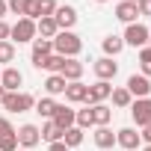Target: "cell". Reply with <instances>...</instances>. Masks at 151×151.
Segmentation results:
<instances>
[{"mask_svg": "<svg viewBox=\"0 0 151 151\" xmlns=\"http://www.w3.org/2000/svg\"><path fill=\"white\" fill-rule=\"evenodd\" d=\"M83 50V39L74 33V30H59L53 36V53L65 56V59H77Z\"/></svg>", "mask_w": 151, "mask_h": 151, "instance_id": "6da1fadb", "label": "cell"}, {"mask_svg": "<svg viewBox=\"0 0 151 151\" xmlns=\"http://www.w3.org/2000/svg\"><path fill=\"white\" fill-rule=\"evenodd\" d=\"M36 39H39V33H36V21H30V18H18V21L12 24V33H9V42H12V45H15V42H18V45H27V42L33 45Z\"/></svg>", "mask_w": 151, "mask_h": 151, "instance_id": "7a4b0ae2", "label": "cell"}, {"mask_svg": "<svg viewBox=\"0 0 151 151\" xmlns=\"http://www.w3.org/2000/svg\"><path fill=\"white\" fill-rule=\"evenodd\" d=\"M33 107H36V98L30 92H6V98H3L6 113H30Z\"/></svg>", "mask_w": 151, "mask_h": 151, "instance_id": "3957f363", "label": "cell"}, {"mask_svg": "<svg viewBox=\"0 0 151 151\" xmlns=\"http://www.w3.org/2000/svg\"><path fill=\"white\" fill-rule=\"evenodd\" d=\"M148 33H151V30L136 21V24H127V27H124L122 42H124V47H139V50H142V47H148Z\"/></svg>", "mask_w": 151, "mask_h": 151, "instance_id": "277c9868", "label": "cell"}, {"mask_svg": "<svg viewBox=\"0 0 151 151\" xmlns=\"http://www.w3.org/2000/svg\"><path fill=\"white\" fill-rule=\"evenodd\" d=\"M130 119L136 122V127H148L151 124V98H136L130 104Z\"/></svg>", "mask_w": 151, "mask_h": 151, "instance_id": "5b68a950", "label": "cell"}, {"mask_svg": "<svg viewBox=\"0 0 151 151\" xmlns=\"http://www.w3.org/2000/svg\"><path fill=\"white\" fill-rule=\"evenodd\" d=\"M15 136H18V148H33L36 151V145L42 142V130L36 124H21L15 130Z\"/></svg>", "mask_w": 151, "mask_h": 151, "instance_id": "8992f818", "label": "cell"}, {"mask_svg": "<svg viewBox=\"0 0 151 151\" xmlns=\"http://www.w3.org/2000/svg\"><path fill=\"white\" fill-rule=\"evenodd\" d=\"M116 145H122L124 151H139L142 148V136L136 127H122L116 130Z\"/></svg>", "mask_w": 151, "mask_h": 151, "instance_id": "52a82bcc", "label": "cell"}, {"mask_svg": "<svg viewBox=\"0 0 151 151\" xmlns=\"http://www.w3.org/2000/svg\"><path fill=\"white\" fill-rule=\"evenodd\" d=\"M124 89L130 92V98H151V80L145 74H130Z\"/></svg>", "mask_w": 151, "mask_h": 151, "instance_id": "ba28073f", "label": "cell"}, {"mask_svg": "<svg viewBox=\"0 0 151 151\" xmlns=\"http://www.w3.org/2000/svg\"><path fill=\"white\" fill-rule=\"evenodd\" d=\"M92 71H95V77H98V80H107V83H110L116 74H119V62L110 59V56H101V59L92 62Z\"/></svg>", "mask_w": 151, "mask_h": 151, "instance_id": "9c48e42d", "label": "cell"}, {"mask_svg": "<svg viewBox=\"0 0 151 151\" xmlns=\"http://www.w3.org/2000/svg\"><path fill=\"white\" fill-rule=\"evenodd\" d=\"M0 86H3L6 92H21V86H24V74H21L15 65H6L3 74H0Z\"/></svg>", "mask_w": 151, "mask_h": 151, "instance_id": "30bf717a", "label": "cell"}, {"mask_svg": "<svg viewBox=\"0 0 151 151\" xmlns=\"http://www.w3.org/2000/svg\"><path fill=\"white\" fill-rule=\"evenodd\" d=\"M110 95H113V86H110L107 80H95V83L89 86V95H86V107H92V104H104Z\"/></svg>", "mask_w": 151, "mask_h": 151, "instance_id": "8fae6325", "label": "cell"}, {"mask_svg": "<svg viewBox=\"0 0 151 151\" xmlns=\"http://www.w3.org/2000/svg\"><path fill=\"white\" fill-rule=\"evenodd\" d=\"M77 18H80V15H77L74 6H56V12H53V21H56L59 30H74Z\"/></svg>", "mask_w": 151, "mask_h": 151, "instance_id": "7c38bea8", "label": "cell"}, {"mask_svg": "<svg viewBox=\"0 0 151 151\" xmlns=\"http://www.w3.org/2000/svg\"><path fill=\"white\" fill-rule=\"evenodd\" d=\"M50 53H53V42H47V39H36V42H33V50H30V62H33V68H39L42 59H47Z\"/></svg>", "mask_w": 151, "mask_h": 151, "instance_id": "4fadbf2b", "label": "cell"}, {"mask_svg": "<svg viewBox=\"0 0 151 151\" xmlns=\"http://www.w3.org/2000/svg\"><path fill=\"white\" fill-rule=\"evenodd\" d=\"M116 18L127 27V24H136V18H139V6L133 3V0H122V3L116 6Z\"/></svg>", "mask_w": 151, "mask_h": 151, "instance_id": "5bb4252c", "label": "cell"}, {"mask_svg": "<svg viewBox=\"0 0 151 151\" xmlns=\"http://www.w3.org/2000/svg\"><path fill=\"white\" fill-rule=\"evenodd\" d=\"M65 101L68 104H86V95H89V86L86 83H80V80H74V83H68L65 86Z\"/></svg>", "mask_w": 151, "mask_h": 151, "instance_id": "9a60e30c", "label": "cell"}, {"mask_svg": "<svg viewBox=\"0 0 151 151\" xmlns=\"http://www.w3.org/2000/svg\"><path fill=\"white\" fill-rule=\"evenodd\" d=\"M74 116H77V110H71V107H65V104H56V113H53V124H59L62 130H68V127H74Z\"/></svg>", "mask_w": 151, "mask_h": 151, "instance_id": "2e32d148", "label": "cell"}, {"mask_svg": "<svg viewBox=\"0 0 151 151\" xmlns=\"http://www.w3.org/2000/svg\"><path fill=\"white\" fill-rule=\"evenodd\" d=\"M83 71H86V65L80 62V59H65V65H62V77H65V83H74V80H80L83 77Z\"/></svg>", "mask_w": 151, "mask_h": 151, "instance_id": "e0dca14e", "label": "cell"}, {"mask_svg": "<svg viewBox=\"0 0 151 151\" xmlns=\"http://www.w3.org/2000/svg\"><path fill=\"white\" fill-rule=\"evenodd\" d=\"M36 33H39V39L53 42V36L59 33V27H56V21H53V18H39V21H36Z\"/></svg>", "mask_w": 151, "mask_h": 151, "instance_id": "ac0fdd59", "label": "cell"}, {"mask_svg": "<svg viewBox=\"0 0 151 151\" xmlns=\"http://www.w3.org/2000/svg\"><path fill=\"white\" fill-rule=\"evenodd\" d=\"M101 47H104V56H110V59H116L122 50H124V42H122V36H104V42H101Z\"/></svg>", "mask_w": 151, "mask_h": 151, "instance_id": "d6986e66", "label": "cell"}, {"mask_svg": "<svg viewBox=\"0 0 151 151\" xmlns=\"http://www.w3.org/2000/svg\"><path fill=\"white\" fill-rule=\"evenodd\" d=\"M92 136H95V145H98L101 151H107V148H113V145H116V133L110 130V124H107V127H95V133H92Z\"/></svg>", "mask_w": 151, "mask_h": 151, "instance_id": "ffe728a7", "label": "cell"}, {"mask_svg": "<svg viewBox=\"0 0 151 151\" xmlns=\"http://www.w3.org/2000/svg\"><path fill=\"white\" fill-rule=\"evenodd\" d=\"M65 77L62 74H47V80H45V92H47V98H53V95H62L65 92Z\"/></svg>", "mask_w": 151, "mask_h": 151, "instance_id": "44dd1931", "label": "cell"}, {"mask_svg": "<svg viewBox=\"0 0 151 151\" xmlns=\"http://www.w3.org/2000/svg\"><path fill=\"white\" fill-rule=\"evenodd\" d=\"M39 130H42V142H47V145H50V142H59V139H62V133H65V130H62L59 124H53L50 119H47Z\"/></svg>", "mask_w": 151, "mask_h": 151, "instance_id": "7402d4cb", "label": "cell"}, {"mask_svg": "<svg viewBox=\"0 0 151 151\" xmlns=\"http://www.w3.org/2000/svg\"><path fill=\"white\" fill-rule=\"evenodd\" d=\"M92 119H95V127H107L113 119V110L107 104H92Z\"/></svg>", "mask_w": 151, "mask_h": 151, "instance_id": "603a6c76", "label": "cell"}, {"mask_svg": "<svg viewBox=\"0 0 151 151\" xmlns=\"http://www.w3.org/2000/svg\"><path fill=\"white\" fill-rule=\"evenodd\" d=\"M62 65H65V56H59V53H50L47 59H42L39 71H50V74H59V71H62Z\"/></svg>", "mask_w": 151, "mask_h": 151, "instance_id": "cb8c5ba5", "label": "cell"}, {"mask_svg": "<svg viewBox=\"0 0 151 151\" xmlns=\"http://www.w3.org/2000/svg\"><path fill=\"white\" fill-rule=\"evenodd\" d=\"M33 110H36L39 116H45V119H53V113H56V101L45 95V98H39V101H36V107H33Z\"/></svg>", "mask_w": 151, "mask_h": 151, "instance_id": "d4e9b609", "label": "cell"}, {"mask_svg": "<svg viewBox=\"0 0 151 151\" xmlns=\"http://www.w3.org/2000/svg\"><path fill=\"white\" fill-rule=\"evenodd\" d=\"M62 142H65V148L71 151V148H77L80 142H83V130L77 127V124H74V127H68L65 133H62Z\"/></svg>", "mask_w": 151, "mask_h": 151, "instance_id": "484cf974", "label": "cell"}, {"mask_svg": "<svg viewBox=\"0 0 151 151\" xmlns=\"http://www.w3.org/2000/svg\"><path fill=\"white\" fill-rule=\"evenodd\" d=\"M110 98H113V104H116V107H122V110L133 104V98H130V92H127L124 86H113V95H110Z\"/></svg>", "mask_w": 151, "mask_h": 151, "instance_id": "4316f807", "label": "cell"}, {"mask_svg": "<svg viewBox=\"0 0 151 151\" xmlns=\"http://www.w3.org/2000/svg\"><path fill=\"white\" fill-rule=\"evenodd\" d=\"M6 6H9V12H12V15L27 18V12H30V6H33V0H6Z\"/></svg>", "mask_w": 151, "mask_h": 151, "instance_id": "83f0119b", "label": "cell"}, {"mask_svg": "<svg viewBox=\"0 0 151 151\" xmlns=\"http://www.w3.org/2000/svg\"><path fill=\"white\" fill-rule=\"evenodd\" d=\"M74 124H77L80 130H86V127H95V119H92V107H86V110H77V116H74Z\"/></svg>", "mask_w": 151, "mask_h": 151, "instance_id": "f1b7e54d", "label": "cell"}, {"mask_svg": "<svg viewBox=\"0 0 151 151\" xmlns=\"http://www.w3.org/2000/svg\"><path fill=\"white\" fill-rule=\"evenodd\" d=\"M9 62H15V45L12 42H0V65H9Z\"/></svg>", "mask_w": 151, "mask_h": 151, "instance_id": "f546056e", "label": "cell"}, {"mask_svg": "<svg viewBox=\"0 0 151 151\" xmlns=\"http://www.w3.org/2000/svg\"><path fill=\"white\" fill-rule=\"evenodd\" d=\"M139 71L145 74V77H151V47L139 50Z\"/></svg>", "mask_w": 151, "mask_h": 151, "instance_id": "4dcf8cb0", "label": "cell"}, {"mask_svg": "<svg viewBox=\"0 0 151 151\" xmlns=\"http://www.w3.org/2000/svg\"><path fill=\"white\" fill-rule=\"evenodd\" d=\"M0 151H18V136H15V133L0 136Z\"/></svg>", "mask_w": 151, "mask_h": 151, "instance_id": "1f68e13d", "label": "cell"}, {"mask_svg": "<svg viewBox=\"0 0 151 151\" xmlns=\"http://www.w3.org/2000/svg\"><path fill=\"white\" fill-rule=\"evenodd\" d=\"M6 133H15V127H12V122L6 116H0V136H6Z\"/></svg>", "mask_w": 151, "mask_h": 151, "instance_id": "d6a6232c", "label": "cell"}, {"mask_svg": "<svg viewBox=\"0 0 151 151\" xmlns=\"http://www.w3.org/2000/svg\"><path fill=\"white\" fill-rule=\"evenodd\" d=\"M9 33H12V24L0 21V42H9Z\"/></svg>", "mask_w": 151, "mask_h": 151, "instance_id": "836d02e7", "label": "cell"}, {"mask_svg": "<svg viewBox=\"0 0 151 151\" xmlns=\"http://www.w3.org/2000/svg\"><path fill=\"white\" fill-rule=\"evenodd\" d=\"M139 15H145V18H151V0H139Z\"/></svg>", "mask_w": 151, "mask_h": 151, "instance_id": "e575fe53", "label": "cell"}, {"mask_svg": "<svg viewBox=\"0 0 151 151\" xmlns=\"http://www.w3.org/2000/svg\"><path fill=\"white\" fill-rule=\"evenodd\" d=\"M47 151H68V148H65V142L59 139V142H50V145H47Z\"/></svg>", "mask_w": 151, "mask_h": 151, "instance_id": "d590c367", "label": "cell"}, {"mask_svg": "<svg viewBox=\"0 0 151 151\" xmlns=\"http://www.w3.org/2000/svg\"><path fill=\"white\" fill-rule=\"evenodd\" d=\"M6 12H9V6H6V0H0V21L6 18Z\"/></svg>", "mask_w": 151, "mask_h": 151, "instance_id": "8d00e7d4", "label": "cell"}, {"mask_svg": "<svg viewBox=\"0 0 151 151\" xmlns=\"http://www.w3.org/2000/svg\"><path fill=\"white\" fill-rule=\"evenodd\" d=\"M3 98H6V89H3V86H0V104H3Z\"/></svg>", "mask_w": 151, "mask_h": 151, "instance_id": "74e56055", "label": "cell"}, {"mask_svg": "<svg viewBox=\"0 0 151 151\" xmlns=\"http://www.w3.org/2000/svg\"><path fill=\"white\" fill-rule=\"evenodd\" d=\"M139 151H151V145H142V148H139Z\"/></svg>", "mask_w": 151, "mask_h": 151, "instance_id": "f35d334b", "label": "cell"}, {"mask_svg": "<svg viewBox=\"0 0 151 151\" xmlns=\"http://www.w3.org/2000/svg\"><path fill=\"white\" fill-rule=\"evenodd\" d=\"M148 47H151V33H148Z\"/></svg>", "mask_w": 151, "mask_h": 151, "instance_id": "ab89813d", "label": "cell"}, {"mask_svg": "<svg viewBox=\"0 0 151 151\" xmlns=\"http://www.w3.org/2000/svg\"><path fill=\"white\" fill-rule=\"evenodd\" d=\"M95 3H107V0H95Z\"/></svg>", "mask_w": 151, "mask_h": 151, "instance_id": "60d3db41", "label": "cell"}, {"mask_svg": "<svg viewBox=\"0 0 151 151\" xmlns=\"http://www.w3.org/2000/svg\"><path fill=\"white\" fill-rule=\"evenodd\" d=\"M21 151H33V148H21Z\"/></svg>", "mask_w": 151, "mask_h": 151, "instance_id": "b9f144b4", "label": "cell"}, {"mask_svg": "<svg viewBox=\"0 0 151 151\" xmlns=\"http://www.w3.org/2000/svg\"><path fill=\"white\" fill-rule=\"evenodd\" d=\"M0 74H3V65H0Z\"/></svg>", "mask_w": 151, "mask_h": 151, "instance_id": "7bdbcfd3", "label": "cell"}, {"mask_svg": "<svg viewBox=\"0 0 151 151\" xmlns=\"http://www.w3.org/2000/svg\"><path fill=\"white\" fill-rule=\"evenodd\" d=\"M133 3H139V0H133Z\"/></svg>", "mask_w": 151, "mask_h": 151, "instance_id": "ee69618b", "label": "cell"}]
</instances>
